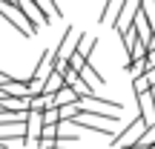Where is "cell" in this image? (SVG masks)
I'll return each mask as SVG.
<instances>
[{
    "label": "cell",
    "mask_w": 155,
    "mask_h": 149,
    "mask_svg": "<svg viewBox=\"0 0 155 149\" xmlns=\"http://www.w3.org/2000/svg\"><path fill=\"white\" fill-rule=\"evenodd\" d=\"M81 34H83V29L66 26V34H63V40L58 43V49H55V57H58V60H66V57L75 52V46H78V40H81Z\"/></svg>",
    "instance_id": "4"
},
{
    "label": "cell",
    "mask_w": 155,
    "mask_h": 149,
    "mask_svg": "<svg viewBox=\"0 0 155 149\" xmlns=\"http://www.w3.org/2000/svg\"><path fill=\"white\" fill-rule=\"evenodd\" d=\"M0 17H3L6 23H12V29H17V34H23V37H32L40 29V26H35L32 20H26V15L15 6V0H0Z\"/></svg>",
    "instance_id": "2"
},
{
    "label": "cell",
    "mask_w": 155,
    "mask_h": 149,
    "mask_svg": "<svg viewBox=\"0 0 155 149\" xmlns=\"http://www.w3.org/2000/svg\"><path fill=\"white\" fill-rule=\"evenodd\" d=\"M78 75L83 77V83H86V86L92 89V92H95V86H104V83H106V77L101 75V72H98V69H95V66H89V60L83 63V69H81V72H78Z\"/></svg>",
    "instance_id": "8"
},
{
    "label": "cell",
    "mask_w": 155,
    "mask_h": 149,
    "mask_svg": "<svg viewBox=\"0 0 155 149\" xmlns=\"http://www.w3.org/2000/svg\"><path fill=\"white\" fill-rule=\"evenodd\" d=\"M135 98H138V112H141V115H144L150 123H155V103H152L150 89H147V92H138Z\"/></svg>",
    "instance_id": "9"
},
{
    "label": "cell",
    "mask_w": 155,
    "mask_h": 149,
    "mask_svg": "<svg viewBox=\"0 0 155 149\" xmlns=\"http://www.w3.org/2000/svg\"><path fill=\"white\" fill-rule=\"evenodd\" d=\"M150 126H152V123L138 112V115H135L132 121L121 129V132H115V135L109 138V141H112V149H127V146H132L135 141H141V138L147 135V129H150Z\"/></svg>",
    "instance_id": "1"
},
{
    "label": "cell",
    "mask_w": 155,
    "mask_h": 149,
    "mask_svg": "<svg viewBox=\"0 0 155 149\" xmlns=\"http://www.w3.org/2000/svg\"><path fill=\"white\" fill-rule=\"evenodd\" d=\"M81 103H86V106H98V109H109V112H118V109H121V103H118V100H112V98H95V92L81 95Z\"/></svg>",
    "instance_id": "7"
},
{
    "label": "cell",
    "mask_w": 155,
    "mask_h": 149,
    "mask_svg": "<svg viewBox=\"0 0 155 149\" xmlns=\"http://www.w3.org/2000/svg\"><path fill=\"white\" fill-rule=\"evenodd\" d=\"M38 6L43 11H49V15H55V17H63V9H61L58 0H38Z\"/></svg>",
    "instance_id": "11"
},
{
    "label": "cell",
    "mask_w": 155,
    "mask_h": 149,
    "mask_svg": "<svg viewBox=\"0 0 155 149\" xmlns=\"http://www.w3.org/2000/svg\"><path fill=\"white\" fill-rule=\"evenodd\" d=\"M58 132H61V123H43L40 126V138H58Z\"/></svg>",
    "instance_id": "13"
},
{
    "label": "cell",
    "mask_w": 155,
    "mask_h": 149,
    "mask_svg": "<svg viewBox=\"0 0 155 149\" xmlns=\"http://www.w3.org/2000/svg\"><path fill=\"white\" fill-rule=\"evenodd\" d=\"M121 9H124V0H106V6L101 9L98 20L104 23V26H112V23H115V17L121 15Z\"/></svg>",
    "instance_id": "6"
},
{
    "label": "cell",
    "mask_w": 155,
    "mask_h": 149,
    "mask_svg": "<svg viewBox=\"0 0 155 149\" xmlns=\"http://www.w3.org/2000/svg\"><path fill=\"white\" fill-rule=\"evenodd\" d=\"M150 89V80H147V75H135L132 77V92L138 95V92H147Z\"/></svg>",
    "instance_id": "14"
},
{
    "label": "cell",
    "mask_w": 155,
    "mask_h": 149,
    "mask_svg": "<svg viewBox=\"0 0 155 149\" xmlns=\"http://www.w3.org/2000/svg\"><path fill=\"white\" fill-rule=\"evenodd\" d=\"M150 95H152V103H155V83H152V86H150Z\"/></svg>",
    "instance_id": "15"
},
{
    "label": "cell",
    "mask_w": 155,
    "mask_h": 149,
    "mask_svg": "<svg viewBox=\"0 0 155 149\" xmlns=\"http://www.w3.org/2000/svg\"><path fill=\"white\" fill-rule=\"evenodd\" d=\"M15 6L26 15V20H32L35 26H52V15L38 6V0H15Z\"/></svg>",
    "instance_id": "3"
},
{
    "label": "cell",
    "mask_w": 155,
    "mask_h": 149,
    "mask_svg": "<svg viewBox=\"0 0 155 149\" xmlns=\"http://www.w3.org/2000/svg\"><path fill=\"white\" fill-rule=\"evenodd\" d=\"M52 66H55V49H46V52H43V57H40V63L35 66V72L29 75V77L43 83V80H46V75L52 72Z\"/></svg>",
    "instance_id": "5"
},
{
    "label": "cell",
    "mask_w": 155,
    "mask_h": 149,
    "mask_svg": "<svg viewBox=\"0 0 155 149\" xmlns=\"http://www.w3.org/2000/svg\"><path fill=\"white\" fill-rule=\"evenodd\" d=\"M127 72L132 75V77H135V75H144V72H147L144 57H135V60H129V63H127Z\"/></svg>",
    "instance_id": "12"
},
{
    "label": "cell",
    "mask_w": 155,
    "mask_h": 149,
    "mask_svg": "<svg viewBox=\"0 0 155 149\" xmlns=\"http://www.w3.org/2000/svg\"><path fill=\"white\" fill-rule=\"evenodd\" d=\"M61 86H66V83H63V75L58 72V69H52V72L46 75V80H43V92L46 95H55Z\"/></svg>",
    "instance_id": "10"
}]
</instances>
